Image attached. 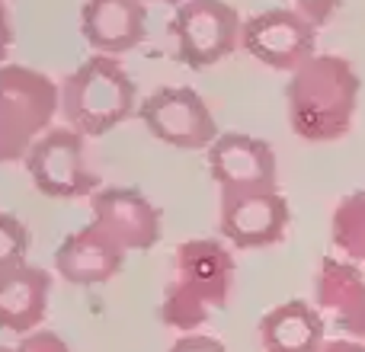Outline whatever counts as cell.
<instances>
[{
	"instance_id": "obj_1",
	"label": "cell",
	"mask_w": 365,
	"mask_h": 352,
	"mask_svg": "<svg viewBox=\"0 0 365 352\" xmlns=\"http://www.w3.org/2000/svg\"><path fill=\"white\" fill-rule=\"evenodd\" d=\"M362 81L353 61L340 55H314L285 83L289 125L308 145H334L346 138L359 109Z\"/></svg>"
},
{
	"instance_id": "obj_2",
	"label": "cell",
	"mask_w": 365,
	"mask_h": 352,
	"mask_svg": "<svg viewBox=\"0 0 365 352\" xmlns=\"http://www.w3.org/2000/svg\"><path fill=\"white\" fill-rule=\"evenodd\" d=\"M234 257L225 244L212 237L182 240L173 250L170 282L160 301V321L173 330H195L225 311L234 289Z\"/></svg>"
},
{
	"instance_id": "obj_3",
	"label": "cell",
	"mask_w": 365,
	"mask_h": 352,
	"mask_svg": "<svg viewBox=\"0 0 365 352\" xmlns=\"http://www.w3.org/2000/svg\"><path fill=\"white\" fill-rule=\"evenodd\" d=\"M138 106V87L113 55H90L61 83V115L83 138H100Z\"/></svg>"
},
{
	"instance_id": "obj_4",
	"label": "cell",
	"mask_w": 365,
	"mask_h": 352,
	"mask_svg": "<svg viewBox=\"0 0 365 352\" xmlns=\"http://www.w3.org/2000/svg\"><path fill=\"white\" fill-rule=\"evenodd\" d=\"M61 87L26 64H0V167L16 164L48 132Z\"/></svg>"
},
{
	"instance_id": "obj_5",
	"label": "cell",
	"mask_w": 365,
	"mask_h": 352,
	"mask_svg": "<svg viewBox=\"0 0 365 352\" xmlns=\"http://www.w3.org/2000/svg\"><path fill=\"white\" fill-rule=\"evenodd\" d=\"M170 32L177 38V58L186 68H212L225 61L234 48H240L244 19L225 0H186L170 19Z\"/></svg>"
},
{
	"instance_id": "obj_6",
	"label": "cell",
	"mask_w": 365,
	"mask_h": 352,
	"mask_svg": "<svg viewBox=\"0 0 365 352\" xmlns=\"http://www.w3.org/2000/svg\"><path fill=\"white\" fill-rule=\"evenodd\" d=\"M240 48L266 68L295 74L302 64H308L317 55V26L298 10L272 6V10L244 19Z\"/></svg>"
},
{
	"instance_id": "obj_7",
	"label": "cell",
	"mask_w": 365,
	"mask_h": 352,
	"mask_svg": "<svg viewBox=\"0 0 365 352\" xmlns=\"http://www.w3.org/2000/svg\"><path fill=\"white\" fill-rule=\"evenodd\" d=\"M26 170L48 199H83L100 189V176L83 157V135L74 128H48L26 154Z\"/></svg>"
},
{
	"instance_id": "obj_8",
	"label": "cell",
	"mask_w": 365,
	"mask_h": 352,
	"mask_svg": "<svg viewBox=\"0 0 365 352\" xmlns=\"http://www.w3.org/2000/svg\"><path fill=\"white\" fill-rule=\"evenodd\" d=\"M138 119L158 141L180 151L212 147L218 138L212 109L192 87H158L138 106Z\"/></svg>"
},
{
	"instance_id": "obj_9",
	"label": "cell",
	"mask_w": 365,
	"mask_h": 352,
	"mask_svg": "<svg viewBox=\"0 0 365 352\" xmlns=\"http://www.w3.org/2000/svg\"><path fill=\"white\" fill-rule=\"evenodd\" d=\"M289 202L279 189H250V192H221L218 227L225 240L244 250L276 247L289 231Z\"/></svg>"
},
{
	"instance_id": "obj_10",
	"label": "cell",
	"mask_w": 365,
	"mask_h": 352,
	"mask_svg": "<svg viewBox=\"0 0 365 352\" xmlns=\"http://www.w3.org/2000/svg\"><path fill=\"white\" fill-rule=\"evenodd\" d=\"M93 224L122 250H151L160 240V208L135 186H103L90 195Z\"/></svg>"
},
{
	"instance_id": "obj_11",
	"label": "cell",
	"mask_w": 365,
	"mask_h": 352,
	"mask_svg": "<svg viewBox=\"0 0 365 352\" xmlns=\"http://www.w3.org/2000/svg\"><path fill=\"white\" fill-rule=\"evenodd\" d=\"M208 170L221 192L279 189V167L269 141L244 132H225L208 147Z\"/></svg>"
},
{
	"instance_id": "obj_12",
	"label": "cell",
	"mask_w": 365,
	"mask_h": 352,
	"mask_svg": "<svg viewBox=\"0 0 365 352\" xmlns=\"http://www.w3.org/2000/svg\"><path fill=\"white\" fill-rule=\"evenodd\" d=\"M314 301L349 340H365V272L349 259L324 257L314 276Z\"/></svg>"
},
{
	"instance_id": "obj_13",
	"label": "cell",
	"mask_w": 365,
	"mask_h": 352,
	"mask_svg": "<svg viewBox=\"0 0 365 352\" xmlns=\"http://www.w3.org/2000/svg\"><path fill=\"white\" fill-rule=\"evenodd\" d=\"M81 32L96 55H125L145 42L148 6L145 0H83Z\"/></svg>"
},
{
	"instance_id": "obj_14",
	"label": "cell",
	"mask_w": 365,
	"mask_h": 352,
	"mask_svg": "<svg viewBox=\"0 0 365 352\" xmlns=\"http://www.w3.org/2000/svg\"><path fill=\"white\" fill-rule=\"evenodd\" d=\"M125 263V250L106 237L90 221L87 227L68 234L55 250V269L71 285H103L115 279V272Z\"/></svg>"
},
{
	"instance_id": "obj_15",
	"label": "cell",
	"mask_w": 365,
	"mask_h": 352,
	"mask_svg": "<svg viewBox=\"0 0 365 352\" xmlns=\"http://www.w3.org/2000/svg\"><path fill=\"white\" fill-rule=\"evenodd\" d=\"M51 276L38 266H19V269L0 276V327L10 333H36L38 323L48 314Z\"/></svg>"
},
{
	"instance_id": "obj_16",
	"label": "cell",
	"mask_w": 365,
	"mask_h": 352,
	"mask_svg": "<svg viewBox=\"0 0 365 352\" xmlns=\"http://www.w3.org/2000/svg\"><path fill=\"white\" fill-rule=\"evenodd\" d=\"M324 330L327 323L321 311L295 298L259 317V346L263 352H321L327 343Z\"/></svg>"
},
{
	"instance_id": "obj_17",
	"label": "cell",
	"mask_w": 365,
	"mask_h": 352,
	"mask_svg": "<svg viewBox=\"0 0 365 352\" xmlns=\"http://www.w3.org/2000/svg\"><path fill=\"white\" fill-rule=\"evenodd\" d=\"M330 240L356 266H365V189L343 195L330 214Z\"/></svg>"
},
{
	"instance_id": "obj_18",
	"label": "cell",
	"mask_w": 365,
	"mask_h": 352,
	"mask_svg": "<svg viewBox=\"0 0 365 352\" xmlns=\"http://www.w3.org/2000/svg\"><path fill=\"white\" fill-rule=\"evenodd\" d=\"M29 227L10 212H0V276L26 266L29 257Z\"/></svg>"
},
{
	"instance_id": "obj_19",
	"label": "cell",
	"mask_w": 365,
	"mask_h": 352,
	"mask_svg": "<svg viewBox=\"0 0 365 352\" xmlns=\"http://www.w3.org/2000/svg\"><path fill=\"white\" fill-rule=\"evenodd\" d=\"M16 352H71V346L51 330H36V333H26L19 340Z\"/></svg>"
},
{
	"instance_id": "obj_20",
	"label": "cell",
	"mask_w": 365,
	"mask_h": 352,
	"mask_svg": "<svg viewBox=\"0 0 365 352\" xmlns=\"http://www.w3.org/2000/svg\"><path fill=\"white\" fill-rule=\"evenodd\" d=\"M340 4H343V0H295V10L302 13V16H308L311 23L321 29V26H327L330 19L336 16Z\"/></svg>"
},
{
	"instance_id": "obj_21",
	"label": "cell",
	"mask_w": 365,
	"mask_h": 352,
	"mask_svg": "<svg viewBox=\"0 0 365 352\" xmlns=\"http://www.w3.org/2000/svg\"><path fill=\"white\" fill-rule=\"evenodd\" d=\"M167 352H227V349H225V343H218L215 336L186 333V336H180Z\"/></svg>"
},
{
	"instance_id": "obj_22",
	"label": "cell",
	"mask_w": 365,
	"mask_h": 352,
	"mask_svg": "<svg viewBox=\"0 0 365 352\" xmlns=\"http://www.w3.org/2000/svg\"><path fill=\"white\" fill-rule=\"evenodd\" d=\"M10 48H13V23H10V10H6V4L0 0V64L6 61Z\"/></svg>"
},
{
	"instance_id": "obj_23",
	"label": "cell",
	"mask_w": 365,
	"mask_h": 352,
	"mask_svg": "<svg viewBox=\"0 0 365 352\" xmlns=\"http://www.w3.org/2000/svg\"><path fill=\"white\" fill-rule=\"evenodd\" d=\"M321 352H365L359 340H327Z\"/></svg>"
},
{
	"instance_id": "obj_24",
	"label": "cell",
	"mask_w": 365,
	"mask_h": 352,
	"mask_svg": "<svg viewBox=\"0 0 365 352\" xmlns=\"http://www.w3.org/2000/svg\"><path fill=\"white\" fill-rule=\"evenodd\" d=\"M148 4V0H145ZM151 4H170V6H180V4H186V0H151Z\"/></svg>"
},
{
	"instance_id": "obj_25",
	"label": "cell",
	"mask_w": 365,
	"mask_h": 352,
	"mask_svg": "<svg viewBox=\"0 0 365 352\" xmlns=\"http://www.w3.org/2000/svg\"><path fill=\"white\" fill-rule=\"evenodd\" d=\"M0 352H16V346H0Z\"/></svg>"
}]
</instances>
